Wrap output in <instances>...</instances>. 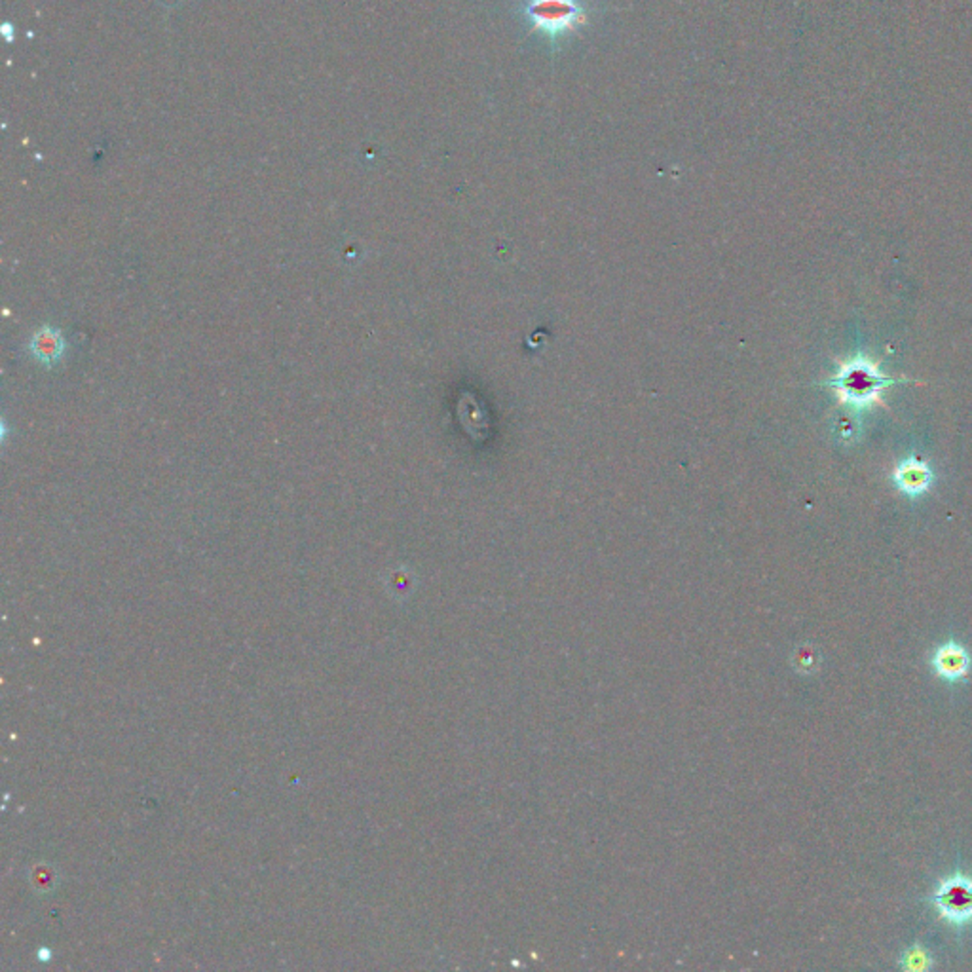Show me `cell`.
Instances as JSON below:
<instances>
[{"mask_svg":"<svg viewBox=\"0 0 972 972\" xmlns=\"http://www.w3.org/2000/svg\"><path fill=\"white\" fill-rule=\"evenodd\" d=\"M524 15L534 31L560 41L586 23V6L579 0H526Z\"/></svg>","mask_w":972,"mask_h":972,"instance_id":"6da1fadb","label":"cell"},{"mask_svg":"<svg viewBox=\"0 0 972 972\" xmlns=\"http://www.w3.org/2000/svg\"><path fill=\"white\" fill-rule=\"evenodd\" d=\"M931 903L946 923L965 927L972 923V877L956 872L936 886Z\"/></svg>","mask_w":972,"mask_h":972,"instance_id":"7a4b0ae2","label":"cell"},{"mask_svg":"<svg viewBox=\"0 0 972 972\" xmlns=\"http://www.w3.org/2000/svg\"><path fill=\"white\" fill-rule=\"evenodd\" d=\"M840 392L849 401L866 403L876 397V394L883 387V377L877 373H872L864 363H858L857 367L849 365V368L843 370L840 377Z\"/></svg>","mask_w":972,"mask_h":972,"instance_id":"3957f363","label":"cell"},{"mask_svg":"<svg viewBox=\"0 0 972 972\" xmlns=\"http://www.w3.org/2000/svg\"><path fill=\"white\" fill-rule=\"evenodd\" d=\"M931 665L934 673L946 682H959L968 675L970 656L959 642L948 640L946 644L936 648Z\"/></svg>","mask_w":972,"mask_h":972,"instance_id":"277c9868","label":"cell"},{"mask_svg":"<svg viewBox=\"0 0 972 972\" xmlns=\"http://www.w3.org/2000/svg\"><path fill=\"white\" fill-rule=\"evenodd\" d=\"M896 481L908 492H919L929 485V469L922 464H904L896 471Z\"/></svg>","mask_w":972,"mask_h":972,"instance_id":"5b68a950","label":"cell"},{"mask_svg":"<svg viewBox=\"0 0 972 972\" xmlns=\"http://www.w3.org/2000/svg\"><path fill=\"white\" fill-rule=\"evenodd\" d=\"M61 348H63V341H61V337L56 331L44 329V331H41L37 334V337L32 339L34 356H37L42 361L58 359L59 353H61Z\"/></svg>","mask_w":972,"mask_h":972,"instance_id":"8992f818","label":"cell"},{"mask_svg":"<svg viewBox=\"0 0 972 972\" xmlns=\"http://www.w3.org/2000/svg\"><path fill=\"white\" fill-rule=\"evenodd\" d=\"M900 965L906 970H925L931 967V956L922 946H913L904 953Z\"/></svg>","mask_w":972,"mask_h":972,"instance_id":"52a82bcc","label":"cell"}]
</instances>
